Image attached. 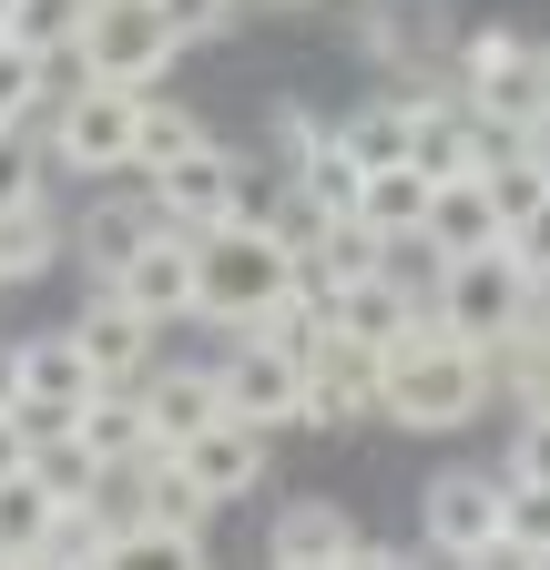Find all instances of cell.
I'll use <instances>...</instances> for the list:
<instances>
[{"label":"cell","mask_w":550,"mask_h":570,"mask_svg":"<svg viewBox=\"0 0 550 570\" xmlns=\"http://www.w3.org/2000/svg\"><path fill=\"white\" fill-rule=\"evenodd\" d=\"M82 11H92V0H11V11H0V41H21V51H41V61H72Z\"/></svg>","instance_id":"obj_26"},{"label":"cell","mask_w":550,"mask_h":570,"mask_svg":"<svg viewBox=\"0 0 550 570\" xmlns=\"http://www.w3.org/2000/svg\"><path fill=\"white\" fill-rule=\"evenodd\" d=\"M184 245H194V316L225 326V336H245L296 285V245L275 235V225H255V214H225V225H204Z\"/></svg>","instance_id":"obj_2"},{"label":"cell","mask_w":550,"mask_h":570,"mask_svg":"<svg viewBox=\"0 0 550 570\" xmlns=\"http://www.w3.org/2000/svg\"><path fill=\"white\" fill-rule=\"evenodd\" d=\"M132 397H144V417H154V439H164V449H174V439H194L204 417H225L215 367H184V356H154V367L132 377Z\"/></svg>","instance_id":"obj_17"},{"label":"cell","mask_w":550,"mask_h":570,"mask_svg":"<svg viewBox=\"0 0 550 570\" xmlns=\"http://www.w3.org/2000/svg\"><path fill=\"white\" fill-rule=\"evenodd\" d=\"M132 112H144V92H122V82H61L41 132H51V164H72V174H122L132 164Z\"/></svg>","instance_id":"obj_4"},{"label":"cell","mask_w":550,"mask_h":570,"mask_svg":"<svg viewBox=\"0 0 550 570\" xmlns=\"http://www.w3.org/2000/svg\"><path fill=\"white\" fill-rule=\"evenodd\" d=\"M500 255H510V265H520L530 285L550 275V194H540L530 214H510V225H500Z\"/></svg>","instance_id":"obj_36"},{"label":"cell","mask_w":550,"mask_h":570,"mask_svg":"<svg viewBox=\"0 0 550 570\" xmlns=\"http://www.w3.org/2000/svg\"><path fill=\"white\" fill-rule=\"evenodd\" d=\"M419 245H429L439 265H459V255H490V245H500V214H490V184H479V174H449V184H429V214H419Z\"/></svg>","instance_id":"obj_15"},{"label":"cell","mask_w":550,"mask_h":570,"mask_svg":"<svg viewBox=\"0 0 550 570\" xmlns=\"http://www.w3.org/2000/svg\"><path fill=\"white\" fill-rule=\"evenodd\" d=\"M296 377H306V397H296L306 428H357V417H377V346H357L347 326H326L296 356Z\"/></svg>","instance_id":"obj_8"},{"label":"cell","mask_w":550,"mask_h":570,"mask_svg":"<svg viewBox=\"0 0 550 570\" xmlns=\"http://www.w3.org/2000/svg\"><path fill=\"white\" fill-rule=\"evenodd\" d=\"M419 520H429L439 570H459L479 540L500 530V479H490V469H439V479H429V499H419Z\"/></svg>","instance_id":"obj_11"},{"label":"cell","mask_w":550,"mask_h":570,"mask_svg":"<svg viewBox=\"0 0 550 570\" xmlns=\"http://www.w3.org/2000/svg\"><path fill=\"white\" fill-rule=\"evenodd\" d=\"M11 469H31V439H21V417H0V479Z\"/></svg>","instance_id":"obj_39"},{"label":"cell","mask_w":550,"mask_h":570,"mask_svg":"<svg viewBox=\"0 0 550 570\" xmlns=\"http://www.w3.org/2000/svg\"><path fill=\"white\" fill-rule=\"evenodd\" d=\"M326 316H336V326H347L357 346H377V356H387V346H397L407 326H419L429 306H419V296H407V285H387V275H357V285H336V296H326Z\"/></svg>","instance_id":"obj_19"},{"label":"cell","mask_w":550,"mask_h":570,"mask_svg":"<svg viewBox=\"0 0 550 570\" xmlns=\"http://www.w3.org/2000/svg\"><path fill=\"white\" fill-rule=\"evenodd\" d=\"M154 235H164V204H154V194H102V204L82 214V265L112 275L122 255H144Z\"/></svg>","instance_id":"obj_20"},{"label":"cell","mask_w":550,"mask_h":570,"mask_svg":"<svg viewBox=\"0 0 550 570\" xmlns=\"http://www.w3.org/2000/svg\"><path fill=\"white\" fill-rule=\"evenodd\" d=\"M275 11H296V0H275Z\"/></svg>","instance_id":"obj_44"},{"label":"cell","mask_w":550,"mask_h":570,"mask_svg":"<svg viewBox=\"0 0 550 570\" xmlns=\"http://www.w3.org/2000/svg\"><path fill=\"white\" fill-rule=\"evenodd\" d=\"M132 479H144V520H164V530H194V520H204V489L184 479L174 449H144V459H132Z\"/></svg>","instance_id":"obj_28"},{"label":"cell","mask_w":550,"mask_h":570,"mask_svg":"<svg viewBox=\"0 0 550 570\" xmlns=\"http://www.w3.org/2000/svg\"><path fill=\"white\" fill-rule=\"evenodd\" d=\"M336 142H347V164H357V174L407 164V102H367V112H347V122H336Z\"/></svg>","instance_id":"obj_30"},{"label":"cell","mask_w":550,"mask_h":570,"mask_svg":"<svg viewBox=\"0 0 550 570\" xmlns=\"http://www.w3.org/2000/svg\"><path fill=\"white\" fill-rule=\"evenodd\" d=\"M31 194H41V142H31V122H0V214Z\"/></svg>","instance_id":"obj_35"},{"label":"cell","mask_w":550,"mask_h":570,"mask_svg":"<svg viewBox=\"0 0 550 570\" xmlns=\"http://www.w3.org/2000/svg\"><path fill=\"white\" fill-rule=\"evenodd\" d=\"M72 439H82L102 469H112V459H144V449H164L132 387H92V397H82V417H72Z\"/></svg>","instance_id":"obj_22"},{"label":"cell","mask_w":550,"mask_h":570,"mask_svg":"<svg viewBox=\"0 0 550 570\" xmlns=\"http://www.w3.org/2000/svg\"><path fill=\"white\" fill-rule=\"evenodd\" d=\"M11 356H21V407H11V417H21V439H61V428L82 417V397L102 387V377H92V356L61 336V326H51V336H21Z\"/></svg>","instance_id":"obj_7"},{"label":"cell","mask_w":550,"mask_h":570,"mask_svg":"<svg viewBox=\"0 0 550 570\" xmlns=\"http://www.w3.org/2000/svg\"><path fill=\"white\" fill-rule=\"evenodd\" d=\"M61 71H72V61H41L21 41H0V122H41L51 92H61Z\"/></svg>","instance_id":"obj_27"},{"label":"cell","mask_w":550,"mask_h":570,"mask_svg":"<svg viewBox=\"0 0 550 570\" xmlns=\"http://www.w3.org/2000/svg\"><path fill=\"white\" fill-rule=\"evenodd\" d=\"M174 51L184 41L164 31L154 0H92L82 31H72V71H82V82H122V92H154L174 71Z\"/></svg>","instance_id":"obj_3"},{"label":"cell","mask_w":550,"mask_h":570,"mask_svg":"<svg viewBox=\"0 0 550 570\" xmlns=\"http://www.w3.org/2000/svg\"><path fill=\"white\" fill-rule=\"evenodd\" d=\"M31 479L51 489V499H92V479H102V459L61 428V439H31Z\"/></svg>","instance_id":"obj_33"},{"label":"cell","mask_w":550,"mask_h":570,"mask_svg":"<svg viewBox=\"0 0 550 570\" xmlns=\"http://www.w3.org/2000/svg\"><path fill=\"white\" fill-rule=\"evenodd\" d=\"M336 570H419V560H397V550H377V540H357L347 560H336Z\"/></svg>","instance_id":"obj_38"},{"label":"cell","mask_w":550,"mask_h":570,"mask_svg":"<svg viewBox=\"0 0 550 570\" xmlns=\"http://www.w3.org/2000/svg\"><path fill=\"white\" fill-rule=\"evenodd\" d=\"M357 225H377V235H419V214H429V174L419 164H377V174H357Z\"/></svg>","instance_id":"obj_23"},{"label":"cell","mask_w":550,"mask_h":570,"mask_svg":"<svg viewBox=\"0 0 550 570\" xmlns=\"http://www.w3.org/2000/svg\"><path fill=\"white\" fill-rule=\"evenodd\" d=\"M520 306H530V275H520L500 245L439 265V285H429V326H449V336H469V346H500V336L520 326Z\"/></svg>","instance_id":"obj_5"},{"label":"cell","mask_w":550,"mask_h":570,"mask_svg":"<svg viewBox=\"0 0 550 570\" xmlns=\"http://www.w3.org/2000/svg\"><path fill=\"white\" fill-rule=\"evenodd\" d=\"M357 550V520L336 510V499H296L286 520H275V570H336Z\"/></svg>","instance_id":"obj_21"},{"label":"cell","mask_w":550,"mask_h":570,"mask_svg":"<svg viewBox=\"0 0 550 570\" xmlns=\"http://www.w3.org/2000/svg\"><path fill=\"white\" fill-rule=\"evenodd\" d=\"M500 530L550 550V479H500Z\"/></svg>","instance_id":"obj_34"},{"label":"cell","mask_w":550,"mask_h":570,"mask_svg":"<svg viewBox=\"0 0 550 570\" xmlns=\"http://www.w3.org/2000/svg\"><path fill=\"white\" fill-rule=\"evenodd\" d=\"M184 142H204V122H194L184 102H154V92H144V112H132V164L154 174V164H174V154H184Z\"/></svg>","instance_id":"obj_32"},{"label":"cell","mask_w":550,"mask_h":570,"mask_svg":"<svg viewBox=\"0 0 550 570\" xmlns=\"http://www.w3.org/2000/svg\"><path fill=\"white\" fill-rule=\"evenodd\" d=\"M215 397H225V417H245V428H296V397H306V377H296V356H275V346H255V336H235V356L215 367Z\"/></svg>","instance_id":"obj_10"},{"label":"cell","mask_w":550,"mask_h":570,"mask_svg":"<svg viewBox=\"0 0 550 570\" xmlns=\"http://www.w3.org/2000/svg\"><path fill=\"white\" fill-rule=\"evenodd\" d=\"M102 285H112L122 306H144L154 326H164V316H194V245H184V235L164 225V235H154L144 255H122V265H112Z\"/></svg>","instance_id":"obj_14"},{"label":"cell","mask_w":550,"mask_h":570,"mask_svg":"<svg viewBox=\"0 0 550 570\" xmlns=\"http://www.w3.org/2000/svg\"><path fill=\"white\" fill-rule=\"evenodd\" d=\"M174 459H184V479L204 489V510H225V499H245V489L265 479V428H245V417H204L194 439H174Z\"/></svg>","instance_id":"obj_12"},{"label":"cell","mask_w":550,"mask_h":570,"mask_svg":"<svg viewBox=\"0 0 550 570\" xmlns=\"http://www.w3.org/2000/svg\"><path fill=\"white\" fill-rule=\"evenodd\" d=\"M479 407H490V346H469V336L419 316L377 356V417L419 428V439H449V428H469Z\"/></svg>","instance_id":"obj_1"},{"label":"cell","mask_w":550,"mask_h":570,"mask_svg":"<svg viewBox=\"0 0 550 570\" xmlns=\"http://www.w3.org/2000/svg\"><path fill=\"white\" fill-rule=\"evenodd\" d=\"M0 11H11V0H0Z\"/></svg>","instance_id":"obj_45"},{"label":"cell","mask_w":550,"mask_h":570,"mask_svg":"<svg viewBox=\"0 0 550 570\" xmlns=\"http://www.w3.org/2000/svg\"><path fill=\"white\" fill-rule=\"evenodd\" d=\"M92 570H204V540L194 530H164V520H122Z\"/></svg>","instance_id":"obj_24"},{"label":"cell","mask_w":550,"mask_h":570,"mask_svg":"<svg viewBox=\"0 0 550 570\" xmlns=\"http://www.w3.org/2000/svg\"><path fill=\"white\" fill-rule=\"evenodd\" d=\"M154 204H164L174 235H204V225H225V214L245 204V164L204 132V142H184L174 164H154Z\"/></svg>","instance_id":"obj_9"},{"label":"cell","mask_w":550,"mask_h":570,"mask_svg":"<svg viewBox=\"0 0 550 570\" xmlns=\"http://www.w3.org/2000/svg\"><path fill=\"white\" fill-rule=\"evenodd\" d=\"M296 204H306V214H347V204H357V164H347V142H336V132L296 164Z\"/></svg>","instance_id":"obj_31"},{"label":"cell","mask_w":550,"mask_h":570,"mask_svg":"<svg viewBox=\"0 0 550 570\" xmlns=\"http://www.w3.org/2000/svg\"><path fill=\"white\" fill-rule=\"evenodd\" d=\"M102 540H112V520L92 510V499H61L51 530H41V550H31V570H92V560H102Z\"/></svg>","instance_id":"obj_25"},{"label":"cell","mask_w":550,"mask_h":570,"mask_svg":"<svg viewBox=\"0 0 550 570\" xmlns=\"http://www.w3.org/2000/svg\"><path fill=\"white\" fill-rule=\"evenodd\" d=\"M459 102L479 112V122H540V41H520V31H469L459 41Z\"/></svg>","instance_id":"obj_6"},{"label":"cell","mask_w":550,"mask_h":570,"mask_svg":"<svg viewBox=\"0 0 550 570\" xmlns=\"http://www.w3.org/2000/svg\"><path fill=\"white\" fill-rule=\"evenodd\" d=\"M407 164H419L429 184L479 174V112L449 102V92H407Z\"/></svg>","instance_id":"obj_16"},{"label":"cell","mask_w":550,"mask_h":570,"mask_svg":"<svg viewBox=\"0 0 550 570\" xmlns=\"http://www.w3.org/2000/svg\"><path fill=\"white\" fill-rule=\"evenodd\" d=\"M61 255H72V225L51 214V194H31V204L0 214V285H41Z\"/></svg>","instance_id":"obj_18"},{"label":"cell","mask_w":550,"mask_h":570,"mask_svg":"<svg viewBox=\"0 0 550 570\" xmlns=\"http://www.w3.org/2000/svg\"><path fill=\"white\" fill-rule=\"evenodd\" d=\"M0 570H31V560H0Z\"/></svg>","instance_id":"obj_43"},{"label":"cell","mask_w":550,"mask_h":570,"mask_svg":"<svg viewBox=\"0 0 550 570\" xmlns=\"http://www.w3.org/2000/svg\"><path fill=\"white\" fill-rule=\"evenodd\" d=\"M61 336H72V346L92 356V377H102V387H132V377L154 367V336H164V326H154L144 306H122L112 285H102V296H92L72 326H61Z\"/></svg>","instance_id":"obj_13"},{"label":"cell","mask_w":550,"mask_h":570,"mask_svg":"<svg viewBox=\"0 0 550 570\" xmlns=\"http://www.w3.org/2000/svg\"><path fill=\"white\" fill-rule=\"evenodd\" d=\"M51 510H61V499H51L31 469L0 479V560H31V550H41V530H51Z\"/></svg>","instance_id":"obj_29"},{"label":"cell","mask_w":550,"mask_h":570,"mask_svg":"<svg viewBox=\"0 0 550 570\" xmlns=\"http://www.w3.org/2000/svg\"><path fill=\"white\" fill-rule=\"evenodd\" d=\"M540 122H550V41H540Z\"/></svg>","instance_id":"obj_41"},{"label":"cell","mask_w":550,"mask_h":570,"mask_svg":"<svg viewBox=\"0 0 550 570\" xmlns=\"http://www.w3.org/2000/svg\"><path fill=\"white\" fill-rule=\"evenodd\" d=\"M11 407H21V356L0 346V417H11Z\"/></svg>","instance_id":"obj_40"},{"label":"cell","mask_w":550,"mask_h":570,"mask_svg":"<svg viewBox=\"0 0 550 570\" xmlns=\"http://www.w3.org/2000/svg\"><path fill=\"white\" fill-rule=\"evenodd\" d=\"M530 306H550V275H540V285H530Z\"/></svg>","instance_id":"obj_42"},{"label":"cell","mask_w":550,"mask_h":570,"mask_svg":"<svg viewBox=\"0 0 550 570\" xmlns=\"http://www.w3.org/2000/svg\"><path fill=\"white\" fill-rule=\"evenodd\" d=\"M154 11H164V31H174V41H225L245 0H154Z\"/></svg>","instance_id":"obj_37"}]
</instances>
